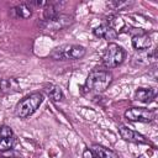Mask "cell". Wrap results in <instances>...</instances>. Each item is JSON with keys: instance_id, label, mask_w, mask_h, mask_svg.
Masks as SVG:
<instances>
[{"instance_id": "7c38bea8", "label": "cell", "mask_w": 158, "mask_h": 158, "mask_svg": "<svg viewBox=\"0 0 158 158\" xmlns=\"http://www.w3.org/2000/svg\"><path fill=\"white\" fill-rule=\"evenodd\" d=\"M156 96V90L149 88V89H146V88H139L135 91V100L137 101H141V102H149L152 99H154Z\"/></svg>"}, {"instance_id": "4fadbf2b", "label": "cell", "mask_w": 158, "mask_h": 158, "mask_svg": "<svg viewBox=\"0 0 158 158\" xmlns=\"http://www.w3.org/2000/svg\"><path fill=\"white\" fill-rule=\"evenodd\" d=\"M44 93L47 94V96H48L52 101H56V102L62 101V100L64 99L63 91L60 90L59 86H57V85H54V84H47V85L44 86Z\"/></svg>"}, {"instance_id": "52a82bcc", "label": "cell", "mask_w": 158, "mask_h": 158, "mask_svg": "<svg viewBox=\"0 0 158 158\" xmlns=\"http://www.w3.org/2000/svg\"><path fill=\"white\" fill-rule=\"evenodd\" d=\"M118 132H120V136L122 139L125 141H128V142H133V143H148V139L141 135L139 132L137 131H133L126 126H121L118 128Z\"/></svg>"}, {"instance_id": "5b68a950", "label": "cell", "mask_w": 158, "mask_h": 158, "mask_svg": "<svg viewBox=\"0 0 158 158\" xmlns=\"http://www.w3.org/2000/svg\"><path fill=\"white\" fill-rule=\"evenodd\" d=\"M72 23H73V17L72 16H69L67 14H59L56 17H53L52 20H43V21H41L38 25L43 30L59 31V30H63V28L68 27Z\"/></svg>"}, {"instance_id": "9c48e42d", "label": "cell", "mask_w": 158, "mask_h": 158, "mask_svg": "<svg viewBox=\"0 0 158 158\" xmlns=\"http://www.w3.org/2000/svg\"><path fill=\"white\" fill-rule=\"evenodd\" d=\"M93 33H94L95 37H99V38H102V40H106V41L115 40L118 36V33L106 23H102V25H99L98 27H95L93 30Z\"/></svg>"}, {"instance_id": "ffe728a7", "label": "cell", "mask_w": 158, "mask_h": 158, "mask_svg": "<svg viewBox=\"0 0 158 158\" xmlns=\"http://www.w3.org/2000/svg\"><path fill=\"white\" fill-rule=\"evenodd\" d=\"M83 158H98L91 149H85L83 152Z\"/></svg>"}, {"instance_id": "7402d4cb", "label": "cell", "mask_w": 158, "mask_h": 158, "mask_svg": "<svg viewBox=\"0 0 158 158\" xmlns=\"http://www.w3.org/2000/svg\"><path fill=\"white\" fill-rule=\"evenodd\" d=\"M135 158H144V156H142V154H139V156H137V157H135Z\"/></svg>"}, {"instance_id": "44dd1931", "label": "cell", "mask_w": 158, "mask_h": 158, "mask_svg": "<svg viewBox=\"0 0 158 158\" xmlns=\"http://www.w3.org/2000/svg\"><path fill=\"white\" fill-rule=\"evenodd\" d=\"M28 4H30V5H35V6H40V7H44V6L48 4V1H40V0H36V1H30Z\"/></svg>"}, {"instance_id": "8fae6325", "label": "cell", "mask_w": 158, "mask_h": 158, "mask_svg": "<svg viewBox=\"0 0 158 158\" xmlns=\"http://www.w3.org/2000/svg\"><path fill=\"white\" fill-rule=\"evenodd\" d=\"M106 25H109L112 30H115L117 33H121V32H127L126 31V23L125 21L117 16V15H110L107 19H106Z\"/></svg>"}, {"instance_id": "2e32d148", "label": "cell", "mask_w": 158, "mask_h": 158, "mask_svg": "<svg viewBox=\"0 0 158 158\" xmlns=\"http://www.w3.org/2000/svg\"><path fill=\"white\" fill-rule=\"evenodd\" d=\"M59 2L58 1H48V4L43 7V17L44 20H52L57 15H59Z\"/></svg>"}, {"instance_id": "ac0fdd59", "label": "cell", "mask_w": 158, "mask_h": 158, "mask_svg": "<svg viewBox=\"0 0 158 158\" xmlns=\"http://www.w3.org/2000/svg\"><path fill=\"white\" fill-rule=\"evenodd\" d=\"M14 132L9 126H0V138L4 137H12Z\"/></svg>"}, {"instance_id": "ba28073f", "label": "cell", "mask_w": 158, "mask_h": 158, "mask_svg": "<svg viewBox=\"0 0 158 158\" xmlns=\"http://www.w3.org/2000/svg\"><path fill=\"white\" fill-rule=\"evenodd\" d=\"M131 41H132V47L136 51H146L152 46V38L147 32H142L132 36Z\"/></svg>"}, {"instance_id": "6da1fadb", "label": "cell", "mask_w": 158, "mask_h": 158, "mask_svg": "<svg viewBox=\"0 0 158 158\" xmlns=\"http://www.w3.org/2000/svg\"><path fill=\"white\" fill-rule=\"evenodd\" d=\"M111 81H112V74L109 70L94 69L86 77L84 88L88 91H94L100 94V93H104L110 86Z\"/></svg>"}, {"instance_id": "7a4b0ae2", "label": "cell", "mask_w": 158, "mask_h": 158, "mask_svg": "<svg viewBox=\"0 0 158 158\" xmlns=\"http://www.w3.org/2000/svg\"><path fill=\"white\" fill-rule=\"evenodd\" d=\"M43 101V95L41 93H32L23 99H21L15 106V115L20 118H26L33 115Z\"/></svg>"}, {"instance_id": "3957f363", "label": "cell", "mask_w": 158, "mask_h": 158, "mask_svg": "<svg viewBox=\"0 0 158 158\" xmlns=\"http://www.w3.org/2000/svg\"><path fill=\"white\" fill-rule=\"evenodd\" d=\"M86 49L79 44H62L56 47L49 57L54 60H70V59H80L85 56Z\"/></svg>"}, {"instance_id": "e0dca14e", "label": "cell", "mask_w": 158, "mask_h": 158, "mask_svg": "<svg viewBox=\"0 0 158 158\" xmlns=\"http://www.w3.org/2000/svg\"><path fill=\"white\" fill-rule=\"evenodd\" d=\"M16 143V139L15 137H4V138H0V152H6V151H10L11 148H14Z\"/></svg>"}, {"instance_id": "d6986e66", "label": "cell", "mask_w": 158, "mask_h": 158, "mask_svg": "<svg viewBox=\"0 0 158 158\" xmlns=\"http://www.w3.org/2000/svg\"><path fill=\"white\" fill-rule=\"evenodd\" d=\"M109 5L110 6H112L115 10H122L123 7H126V6H128L130 5V2H127V1H111V2H109Z\"/></svg>"}, {"instance_id": "5bb4252c", "label": "cell", "mask_w": 158, "mask_h": 158, "mask_svg": "<svg viewBox=\"0 0 158 158\" xmlns=\"http://www.w3.org/2000/svg\"><path fill=\"white\" fill-rule=\"evenodd\" d=\"M11 14L17 19H28L32 16V9L27 4H20L11 9Z\"/></svg>"}, {"instance_id": "9a60e30c", "label": "cell", "mask_w": 158, "mask_h": 158, "mask_svg": "<svg viewBox=\"0 0 158 158\" xmlns=\"http://www.w3.org/2000/svg\"><path fill=\"white\" fill-rule=\"evenodd\" d=\"M91 151L94 152V154L98 158H120L116 152H114L104 146H100V144H93Z\"/></svg>"}, {"instance_id": "30bf717a", "label": "cell", "mask_w": 158, "mask_h": 158, "mask_svg": "<svg viewBox=\"0 0 158 158\" xmlns=\"http://www.w3.org/2000/svg\"><path fill=\"white\" fill-rule=\"evenodd\" d=\"M17 80L15 78L11 79H1L0 80V96H5L14 91H19Z\"/></svg>"}, {"instance_id": "277c9868", "label": "cell", "mask_w": 158, "mask_h": 158, "mask_svg": "<svg viewBox=\"0 0 158 158\" xmlns=\"http://www.w3.org/2000/svg\"><path fill=\"white\" fill-rule=\"evenodd\" d=\"M125 58H126V51L117 43L111 42L107 44V47L102 53V64L109 69L116 68L120 64H122Z\"/></svg>"}, {"instance_id": "8992f818", "label": "cell", "mask_w": 158, "mask_h": 158, "mask_svg": "<svg viewBox=\"0 0 158 158\" xmlns=\"http://www.w3.org/2000/svg\"><path fill=\"white\" fill-rule=\"evenodd\" d=\"M125 117L132 122H151L156 117V112L144 107H131L125 111Z\"/></svg>"}]
</instances>
